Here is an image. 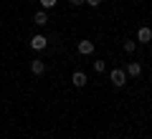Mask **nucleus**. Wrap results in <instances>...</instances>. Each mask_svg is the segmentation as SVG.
<instances>
[{"mask_svg": "<svg viewBox=\"0 0 152 139\" xmlns=\"http://www.w3.org/2000/svg\"><path fill=\"white\" fill-rule=\"evenodd\" d=\"M46 43H48V41H46V36H33L31 46H33L36 51H41V48H46Z\"/></svg>", "mask_w": 152, "mask_h": 139, "instance_id": "5", "label": "nucleus"}, {"mask_svg": "<svg viewBox=\"0 0 152 139\" xmlns=\"http://www.w3.org/2000/svg\"><path fill=\"white\" fill-rule=\"evenodd\" d=\"M69 3H71V5H81L84 0H69Z\"/></svg>", "mask_w": 152, "mask_h": 139, "instance_id": "13", "label": "nucleus"}, {"mask_svg": "<svg viewBox=\"0 0 152 139\" xmlns=\"http://www.w3.org/2000/svg\"><path fill=\"white\" fill-rule=\"evenodd\" d=\"M79 53H84V56L94 53V43L91 41H79Z\"/></svg>", "mask_w": 152, "mask_h": 139, "instance_id": "3", "label": "nucleus"}, {"mask_svg": "<svg viewBox=\"0 0 152 139\" xmlns=\"http://www.w3.org/2000/svg\"><path fill=\"white\" fill-rule=\"evenodd\" d=\"M71 81H74V86L84 89V86H86V74H81V71H76V74L71 76Z\"/></svg>", "mask_w": 152, "mask_h": 139, "instance_id": "2", "label": "nucleus"}, {"mask_svg": "<svg viewBox=\"0 0 152 139\" xmlns=\"http://www.w3.org/2000/svg\"><path fill=\"white\" fill-rule=\"evenodd\" d=\"M41 5H43V8H53L56 0H41Z\"/></svg>", "mask_w": 152, "mask_h": 139, "instance_id": "10", "label": "nucleus"}, {"mask_svg": "<svg viewBox=\"0 0 152 139\" xmlns=\"http://www.w3.org/2000/svg\"><path fill=\"white\" fill-rule=\"evenodd\" d=\"M109 79H112V84H114V86H124V84H127V74H124L122 68H114Z\"/></svg>", "mask_w": 152, "mask_h": 139, "instance_id": "1", "label": "nucleus"}, {"mask_svg": "<svg viewBox=\"0 0 152 139\" xmlns=\"http://www.w3.org/2000/svg\"><path fill=\"white\" fill-rule=\"evenodd\" d=\"M127 74H129V76H140L142 74V66L140 63H129V66H127Z\"/></svg>", "mask_w": 152, "mask_h": 139, "instance_id": "7", "label": "nucleus"}, {"mask_svg": "<svg viewBox=\"0 0 152 139\" xmlns=\"http://www.w3.org/2000/svg\"><path fill=\"white\" fill-rule=\"evenodd\" d=\"M137 38H140V43H150L152 41V31L150 28H140V31H137Z\"/></svg>", "mask_w": 152, "mask_h": 139, "instance_id": "4", "label": "nucleus"}, {"mask_svg": "<svg viewBox=\"0 0 152 139\" xmlns=\"http://www.w3.org/2000/svg\"><path fill=\"white\" fill-rule=\"evenodd\" d=\"M33 20H36L38 25H46V23H48V15H46V13H36V18H33Z\"/></svg>", "mask_w": 152, "mask_h": 139, "instance_id": "8", "label": "nucleus"}, {"mask_svg": "<svg viewBox=\"0 0 152 139\" xmlns=\"http://www.w3.org/2000/svg\"><path fill=\"white\" fill-rule=\"evenodd\" d=\"M84 3H86V5H91V8H96L99 3H102V0H84Z\"/></svg>", "mask_w": 152, "mask_h": 139, "instance_id": "12", "label": "nucleus"}, {"mask_svg": "<svg viewBox=\"0 0 152 139\" xmlns=\"http://www.w3.org/2000/svg\"><path fill=\"white\" fill-rule=\"evenodd\" d=\"M31 71H33V74H36V76H41V74H43V71H46V63H43V61H41V58H36V61H33V63H31Z\"/></svg>", "mask_w": 152, "mask_h": 139, "instance_id": "6", "label": "nucleus"}, {"mask_svg": "<svg viewBox=\"0 0 152 139\" xmlns=\"http://www.w3.org/2000/svg\"><path fill=\"white\" fill-rule=\"evenodd\" d=\"M124 51L132 53V51H134V41H124Z\"/></svg>", "mask_w": 152, "mask_h": 139, "instance_id": "9", "label": "nucleus"}, {"mask_svg": "<svg viewBox=\"0 0 152 139\" xmlns=\"http://www.w3.org/2000/svg\"><path fill=\"white\" fill-rule=\"evenodd\" d=\"M94 68H96V71H99V74H102V71H104V68H107V66H104V61H96V63H94Z\"/></svg>", "mask_w": 152, "mask_h": 139, "instance_id": "11", "label": "nucleus"}]
</instances>
